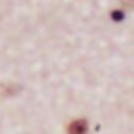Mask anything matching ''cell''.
Here are the masks:
<instances>
[{"label": "cell", "mask_w": 134, "mask_h": 134, "mask_svg": "<svg viewBox=\"0 0 134 134\" xmlns=\"http://www.w3.org/2000/svg\"><path fill=\"white\" fill-rule=\"evenodd\" d=\"M86 130H88L86 119H73L67 126V134H86Z\"/></svg>", "instance_id": "obj_1"}, {"label": "cell", "mask_w": 134, "mask_h": 134, "mask_svg": "<svg viewBox=\"0 0 134 134\" xmlns=\"http://www.w3.org/2000/svg\"><path fill=\"white\" fill-rule=\"evenodd\" d=\"M111 19H115V21H121V19H124V13H121V10H113V13H111Z\"/></svg>", "instance_id": "obj_2"}, {"label": "cell", "mask_w": 134, "mask_h": 134, "mask_svg": "<svg viewBox=\"0 0 134 134\" xmlns=\"http://www.w3.org/2000/svg\"><path fill=\"white\" fill-rule=\"evenodd\" d=\"M124 4H128V6H134V0H124Z\"/></svg>", "instance_id": "obj_3"}]
</instances>
